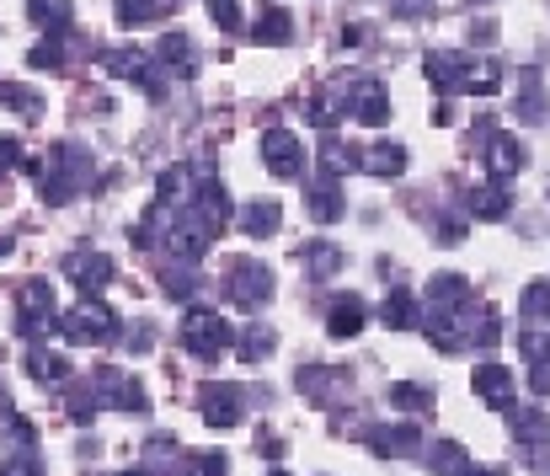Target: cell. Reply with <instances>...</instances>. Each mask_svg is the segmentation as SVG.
Listing matches in <instances>:
<instances>
[{
  "instance_id": "cell-1",
  "label": "cell",
  "mask_w": 550,
  "mask_h": 476,
  "mask_svg": "<svg viewBox=\"0 0 550 476\" xmlns=\"http://www.w3.org/2000/svg\"><path fill=\"white\" fill-rule=\"evenodd\" d=\"M86 182H91V156H86L81 145H70V140H59L49 150V161H38V193H43V204H70Z\"/></svg>"
},
{
  "instance_id": "cell-2",
  "label": "cell",
  "mask_w": 550,
  "mask_h": 476,
  "mask_svg": "<svg viewBox=\"0 0 550 476\" xmlns=\"http://www.w3.org/2000/svg\"><path fill=\"white\" fill-rule=\"evenodd\" d=\"M235 332L219 311H187V321H182V348L193 353L198 364H219L225 353L235 348Z\"/></svg>"
},
{
  "instance_id": "cell-3",
  "label": "cell",
  "mask_w": 550,
  "mask_h": 476,
  "mask_svg": "<svg viewBox=\"0 0 550 476\" xmlns=\"http://www.w3.org/2000/svg\"><path fill=\"white\" fill-rule=\"evenodd\" d=\"M422 332H428V343L438 353H465L476 343V300L470 305H428Z\"/></svg>"
},
{
  "instance_id": "cell-4",
  "label": "cell",
  "mask_w": 550,
  "mask_h": 476,
  "mask_svg": "<svg viewBox=\"0 0 550 476\" xmlns=\"http://www.w3.org/2000/svg\"><path fill=\"white\" fill-rule=\"evenodd\" d=\"M59 332H65V343H75V348H102L118 337V316L102 305V295H86L75 311L59 316Z\"/></svg>"
},
{
  "instance_id": "cell-5",
  "label": "cell",
  "mask_w": 550,
  "mask_h": 476,
  "mask_svg": "<svg viewBox=\"0 0 550 476\" xmlns=\"http://www.w3.org/2000/svg\"><path fill=\"white\" fill-rule=\"evenodd\" d=\"M59 327V300H54V284L49 279H27L17 289V332L22 337H43Z\"/></svg>"
},
{
  "instance_id": "cell-6",
  "label": "cell",
  "mask_w": 550,
  "mask_h": 476,
  "mask_svg": "<svg viewBox=\"0 0 550 476\" xmlns=\"http://www.w3.org/2000/svg\"><path fill=\"white\" fill-rule=\"evenodd\" d=\"M225 295H230V305H241V311H262V305L273 300V273H267L257 257H235L230 273H225Z\"/></svg>"
},
{
  "instance_id": "cell-7",
  "label": "cell",
  "mask_w": 550,
  "mask_h": 476,
  "mask_svg": "<svg viewBox=\"0 0 550 476\" xmlns=\"http://www.w3.org/2000/svg\"><path fill=\"white\" fill-rule=\"evenodd\" d=\"M422 70H428V81L438 97H460V91H476V65H470V54H454V49H433L422 59Z\"/></svg>"
},
{
  "instance_id": "cell-8",
  "label": "cell",
  "mask_w": 550,
  "mask_h": 476,
  "mask_svg": "<svg viewBox=\"0 0 550 476\" xmlns=\"http://www.w3.org/2000/svg\"><path fill=\"white\" fill-rule=\"evenodd\" d=\"M91 386H97L107 412H129V418H145V412H150L145 386H139L134 375H123V370H97V375H91Z\"/></svg>"
},
{
  "instance_id": "cell-9",
  "label": "cell",
  "mask_w": 550,
  "mask_h": 476,
  "mask_svg": "<svg viewBox=\"0 0 550 476\" xmlns=\"http://www.w3.org/2000/svg\"><path fill=\"white\" fill-rule=\"evenodd\" d=\"M305 145H300V134L294 129H267L262 134V166L273 172L278 182H294V177H305Z\"/></svg>"
},
{
  "instance_id": "cell-10",
  "label": "cell",
  "mask_w": 550,
  "mask_h": 476,
  "mask_svg": "<svg viewBox=\"0 0 550 476\" xmlns=\"http://www.w3.org/2000/svg\"><path fill=\"white\" fill-rule=\"evenodd\" d=\"M209 241H214V230H209V220L193 209V204H182V220H177V230H171V257L177 263H187V268H198L203 257H209Z\"/></svg>"
},
{
  "instance_id": "cell-11",
  "label": "cell",
  "mask_w": 550,
  "mask_h": 476,
  "mask_svg": "<svg viewBox=\"0 0 550 476\" xmlns=\"http://www.w3.org/2000/svg\"><path fill=\"white\" fill-rule=\"evenodd\" d=\"M198 412H203L209 428H235L246 418V402H241V391H235L230 380H203L198 386Z\"/></svg>"
},
{
  "instance_id": "cell-12",
  "label": "cell",
  "mask_w": 550,
  "mask_h": 476,
  "mask_svg": "<svg viewBox=\"0 0 550 476\" xmlns=\"http://www.w3.org/2000/svg\"><path fill=\"white\" fill-rule=\"evenodd\" d=\"M102 65L118 75V81H134V86H145V97H166V75H155V65L139 49H107L102 54Z\"/></svg>"
},
{
  "instance_id": "cell-13",
  "label": "cell",
  "mask_w": 550,
  "mask_h": 476,
  "mask_svg": "<svg viewBox=\"0 0 550 476\" xmlns=\"http://www.w3.org/2000/svg\"><path fill=\"white\" fill-rule=\"evenodd\" d=\"M113 257H107V252H70L65 257V279L75 284V289H81V295H102V289L107 284H113Z\"/></svg>"
},
{
  "instance_id": "cell-14",
  "label": "cell",
  "mask_w": 550,
  "mask_h": 476,
  "mask_svg": "<svg viewBox=\"0 0 550 476\" xmlns=\"http://www.w3.org/2000/svg\"><path fill=\"white\" fill-rule=\"evenodd\" d=\"M513 386H518V380H513L508 364H492V359H486V364H476V370H470V391H476L492 412H508V407H513Z\"/></svg>"
},
{
  "instance_id": "cell-15",
  "label": "cell",
  "mask_w": 550,
  "mask_h": 476,
  "mask_svg": "<svg viewBox=\"0 0 550 476\" xmlns=\"http://www.w3.org/2000/svg\"><path fill=\"white\" fill-rule=\"evenodd\" d=\"M529 166V150L518 134H486V172H492V182H508Z\"/></svg>"
},
{
  "instance_id": "cell-16",
  "label": "cell",
  "mask_w": 550,
  "mask_h": 476,
  "mask_svg": "<svg viewBox=\"0 0 550 476\" xmlns=\"http://www.w3.org/2000/svg\"><path fill=\"white\" fill-rule=\"evenodd\" d=\"M177 220H182V209H177V204H166V198H155V204L145 209V220L134 225V247H139V252H150V247H161V241H171Z\"/></svg>"
},
{
  "instance_id": "cell-17",
  "label": "cell",
  "mask_w": 550,
  "mask_h": 476,
  "mask_svg": "<svg viewBox=\"0 0 550 476\" xmlns=\"http://www.w3.org/2000/svg\"><path fill=\"white\" fill-rule=\"evenodd\" d=\"M348 113L358 118V124H369V129H380L385 118H390V91L380 81H358L348 91Z\"/></svg>"
},
{
  "instance_id": "cell-18",
  "label": "cell",
  "mask_w": 550,
  "mask_h": 476,
  "mask_svg": "<svg viewBox=\"0 0 550 476\" xmlns=\"http://www.w3.org/2000/svg\"><path fill=\"white\" fill-rule=\"evenodd\" d=\"M364 444L374 455H417L422 450V434H417V423H380V428H369Z\"/></svg>"
},
{
  "instance_id": "cell-19",
  "label": "cell",
  "mask_w": 550,
  "mask_h": 476,
  "mask_svg": "<svg viewBox=\"0 0 550 476\" xmlns=\"http://www.w3.org/2000/svg\"><path fill=\"white\" fill-rule=\"evenodd\" d=\"M305 209H310V220L316 225H337L342 214H348V198H342V188H337V177H316L310 182V198H305Z\"/></svg>"
},
{
  "instance_id": "cell-20",
  "label": "cell",
  "mask_w": 550,
  "mask_h": 476,
  "mask_svg": "<svg viewBox=\"0 0 550 476\" xmlns=\"http://www.w3.org/2000/svg\"><path fill=\"white\" fill-rule=\"evenodd\" d=\"M187 204H193L203 220H209V230L219 236V230H225L230 220H235V204H230V193H225V182H209V188H198L193 198H187Z\"/></svg>"
},
{
  "instance_id": "cell-21",
  "label": "cell",
  "mask_w": 550,
  "mask_h": 476,
  "mask_svg": "<svg viewBox=\"0 0 550 476\" xmlns=\"http://www.w3.org/2000/svg\"><path fill=\"white\" fill-rule=\"evenodd\" d=\"M508 434L518 444H529V450H540V444L550 439V418L540 407H508Z\"/></svg>"
},
{
  "instance_id": "cell-22",
  "label": "cell",
  "mask_w": 550,
  "mask_h": 476,
  "mask_svg": "<svg viewBox=\"0 0 550 476\" xmlns=\"http://www.w3.org/2000/svg\"><path fill=\"white\" fill-rule=\"evenodd\" d=\"M289 38H294V17L284 6H267L257 17V27H251V43H262V49H284Z\"/></svg>"
},
{
  "instance_id": "cell-23",
  "label": "cell",
  "mask_w": 550,
  "mask_h": 476,
  "mask_svg": "<svg viewBox=\"0 0 550 476\" xmlns=\"http://www.w3.org/2000/svg\"><path fill=\"white\" fill-rule=\"evenodd\" d=\"M70 0H27V22L33 27H43L49 38H65L70 33Z\"/></svg>"
},
{
  "instance_id": "cell-24",
  "label": "cell",
  "mask_w": 550,
  "mask_h": 476,
  "mask_svg": "<svg viewBox=\"0 0 550 476\" xmlns=\"http://www.w3.org/2000/svg\"><path fill=\"white\" fill-rule=\"evenodd\" d=\"M235 220H241V230L246 236H273L278 225H284V209H278V198H257V204H246L241 214H235Z\"/></svg>"
},
{
  "instance_id": "cell-25",
  "label": "cell",
  "mask_w": 550,
  "mask_h": 476,
  "mask_svg": "<svg viewBox=\"0 0 550 476\" xmlns=\"http://www.w3.org/2000/svg\"><path fill=\"white\" fill-rule=\"evenodd\" d=\"M27 375H33L38 386H65V380H70V359H65V353H54V348H33V353H27Z\"/></svg>"
},
{
  "instance_id": "cell-26",
  "label": "cell",
  "mask_w": 550,
  "mask_h": 476,
  "mask_svg": "<svg viewBox=\"0 0 550 476\" xmlns=\"http://www.w3.org/2000/svg\"><path fill=\"white\" fill-rule=\"evenodd\" d=\"M364 321H369L364 300L348 295V300H337L332 311H326V332H332V337H358V332H364Z\"/></svg>"
},
{
  "instance_id": "cell-27",
  "label": "cell",
  "mask_w": 550,
  "mask_h": 476,
  "mask_svg": "<svg viewBox=\"0 0 550 476\" xmlns=\"http://www.w3.org/2000/svg\"><path fill=\"white\" fill-rule=\"evenodd\" d=\"M316 156H321V172H326V177H342V172H358V166H364V150L342 145L337 134H326Z\"/></svg>"
},
{
  "instance_id": "cell-28",
  "label": "cell",
  "mask_w": 550,
  "mask_h": 476,
  "mask_svg": "<svg viewBox=\"0 0 550 476\" xmlns=\"http://www.w3.org/2000/svg\"><path fill=\"white\" fill-rule=\"evenodd\" d=\"M380 316H385V327H396V332L422 327V311H417V295H412V289H390L385 305H380Z\"/></svg>"
},
{
  "instance_id": "cell-29",
  "label": "cell",
  "mask_w": 550,
  "mask_h": 476,
  "mask_svg": "<svg viewBox=\"0 0 550 476\" xmlns=\"http://www.w3.org/2000/svg\"><path fill=\"white\" fill-rule=\"evenodd\" d=\"M65 412H70V423H91L97 418V412H107L102 407V396H97V386H91V380H70V391H65Z\"/></svg>"
},
{
  "instance_id": "cell-30",
  "label": "cell",
  "mask_w": 550,
  "mask_h": 476,
  "mask_svg": "<svg viewBox=\"0 0 550 476\" xmlns=\"http://www.w3.org/2000/svg\"><path fill=\"white\" fill-rule=\"evenodd\" d=\"M470 300H476V289H470L465 273H433L428 305H470Z\"/></svg>"
},
{
  "instance_id": "cell-31",
  "label": "cell",
  "mask_w": 550,
  "mask_h": 476,
  "mask_svg": "<svg viewBox=\"0 0 550 476\" xmlns=\"http://www.w3.org/2000/svg\"><path fill=\"white\" fill-rule=\"evenodd\" d=\"M518 118H524V124H540V118H545L540 70H518Z\"/></svg>"
},
{
  "instance_id": "cell-32",
  "label": "cell",
  "mask_w": 550,
  "mask_h": 476,
  "mask_svg": "<svg viewBox=\"0 0 550 476\" xmlns=\"http://www.w3.org/2000/svg\"><path fill=\"white\" fill-rule=\"evenodd\" d=\"M364 172H374V177H401V172H406V145L380 140L374 150H364Z\"/></svg>"
},
{
  "instance_id": "cell-33",
  "label": "cell",
  "mask_w": 550,
  "mask_h": 476,
  "mask_svg": "<svg viewBox=\"0 0 550 476\" xmlns=\"http://www.w3.org/2000/svg\"><path fill=\"white\" fill-rule=\"evenodd\" d=\"M465 209L476 214V220H508V193H502V182H486V188H476L465 198Z\"/></svg>"
},
{
  "instance_id": "cell-34",
  "label": "cell",
  "mask_w": 550,
  "mask_h": 476,
  "mask_svg": "<svg viewBox=\"0 0 550 476\" xmlns=\"http://www.w3.org/2000/svg\"><path fill=\"white\" fill-rule=\"evenodd\" d=\"M422 460H428L438 476H460V471H470V455H465V444H460V439H438Z\"/></svg>"
},
{
  "instance_id": "cell-35",
  "label": "cell",
  "mask_w": 550,
  "mask_h": 476,
  "mask_svg": "<svg viewBox=\"0 0 550 476\" xmlns=\"http://www.w3.org/2000/svg\"><path fill=\"white\" fill-rule=\"evenodd\" d=\"M155 59H161V65H171L177 75H193V43H187V33H161V43H155Z\"/></svg>"
},
{
  "instance_id": "cell-36",
  "label": "cell",
  "mask_w": 550,
  "mask_h": 476,
  "mask_svg": "<svg viewBox=\"0 0 550 476\" xmlns=\"http://www.w3.org/2000/svg\"><path fill=\"white\" fill-rule=\"evenodd\" d=\"M273 348H278V332L273 327H241V337H235V353H241L246 364H262Z\"/></svg>"
},
{
  "instance_id": "cell-37",
  "label": "cell",
  "mask_w": 550,
  "mask_h": 476,
  "mask_svg": "<svg viewBox=\"0 0 550 476\" xmlns=\"http://www.w3.org/2000/svg\"><path fill=\"white\" fill-rule=\"evenodd\" d=\"M337 268H342V247H332V241H310V247H305V273L332 279Z\"/></svg>"
},
{
  "instance_id": "cell-38",
  "label": "cell",
  "mask_w": 550,
  "mask_h": 476,
  "mask_svg": "<svg viewBox=\"0 0 550 476\" xmlns=\"http://www.w3.org/2000/svg\"><path fill=\"white\" fill-rule=\"evenodd\" d=\"M113 17H118V27H139V22L166 17V6L161 0H113Z\"/></svg>"
},
{
  "instance_id": "cell-39",
  "label": "cell",
  "mask_w": 550,
  "mask_h": 476,
  "mask_svg": "<svg viewBox=\"0 0 550 476\" xmlns=\"http://www.w3.org/2000/svg\"><path fill=\"white\" fill-rule=\"evenodd\" d=\"M0 102L6 107H17L22 118H43V97L33 86H17V81H0Z\"/></svg>"
},
{
  "instance_id": "cell-40",
  "label": "cell",
  "mask_w": 550,
  "mask_h": 476,
  "mask_svg": "<svg viewBox=\"0 0 550 476\" xmlns=\"http://www.w3.org/2000/svg\"><path fill=\"white\" fill-rule=\"evenodd\" d=\"M390 407H401V412H433V391L428 386H412V380H396V386H390Z\"/></svg>"
},
{
  "instance_id": "cell-41",
  "label": "cell",
  "mask_w": 550,
  "mask_h": 476,
  "mask_svg": "<svg viewBox=\"0 0 550 476\" xmlns=\"http://www.w3.org/2000/svg\"><path fill=\"white\" fill-rule=\"evenodd\" d=\"M182 476H230V466H225V455L193 450V455H182Z\"/></svg>"
},
{
  "instance_id": "cell-42",
  "label": "cell",
  "mask_w": 550,
  "mask_h": 476,
  "mask_svg": "<svg viewBox=\"0 0 550 476\" xmlns=\"http://www.w3.org/2000/svg\"><path fill=\"white\" fill-rule=\"evenodd\" d=\"M27 65H33V70H65V43H59V38H43V43H33Z\"/></svg>"
},
{
  "instance_id": "cell-43",
  "label": "cell",
  "mask_w": 550,
  "mask_h": 476,
  "mask_svg": "<svg viewBox=\"0 0 550 476\" xmlns=\"http://www.w3.org/2000/svg\"><path fill=\"white\" fill-rule=\"evenodd\" d=\"M0 476H43V455L38 450H6Z\"/></svg>"
},
{
  "instance_id": "cell-44",
  "label": "cell",
  "mask_w": 550,
  "mask_h": 476,
  "mask_svg": "<svg viewBox=\"0 0 550 476\" xmlns=\"http://www.w3.org/2000/svg\"><path fill=\"white\" fill-rule=\"evenodd\" d=\"M332 386H337V370H332V364H310V370H300V391H305V396H326Z\"/></svg>"
},
{
  "instance_id": "cell-45",
  "label": "cell",
  "mask_w": 550,
  "mask_h": 476,
  "mask_svg": "<svg viewBox=\"0 0 550 476\" xmlns=\"http://www.w3.org/2000/svg\"><path fill=\"white\" fill-rule=\"evenodd\" d=\"M161 289H166L171 300H193V289H198V273H193V268L182 263V268H171L166 279H161Z\"/></svg>"
},
{
  "instance_id": "cell-46",
  "label": "cell",
  "mask_w": 550,
  "mask_h": 476,
  "mask_svg": "<svg viewBox=\"0 0 550 476\" xmlns=\"http://www.w3.org/2000/svg\"><path fill=\"white\" fill-rule=\"evenodd\" d=\"M518 353H524L529 364L550 359V332H518Z\"/></svg>"
},
{
  "instance_id": "cell-47",
  "label": "cell",
  "mask_w": 550,
  "mask_h": 476,
  "mask_svg": "<svg viewBox=\"0 0 550 476\" xmlns=\"http://www.w3.org/2000/svg\"><path fill=\"white\" fill-rule=\"evenodd\" d=\"M182 188H187V172H177V166H166V172L155 177V198H166V204H177Z\"/></svg>"
},
{
  "instance_id": "cell-48",
  "label": "cell",
  "mask_w": 550,
  "mask_h": 476,
  "mask_svg": "<svg viewBox=\"0 0 550 476\" xmlns=\"http://www.w3.org/2000/svg\"><path fill=\"white\" fill-rule=\"evenodd\" d=\"M17 166H27L22 140H17V134H0V177H6V172H17Z\"/></svg>"
},
{
  "instance_id": "cell-49",
  "label": "cell",
  "mask_w": 550,
  "mask_h": 476,
  "mask_svg": "<svg viewBox=\"0 0 550 476\" xmlns=\"http://www.w3.org/2000/svg\"><path fill=\"white\" fill-rule=\"evenodd\" d=\"M214 27H241V0H203Z\"/></svg>"
},
{
  "instance_id": "cell-50",
  "label": "cell",
  "mask_w": 550,
  "mask_h": 476,
  "mask_svg": "<svg viewBox=\"0 0 550 476\" xmlns=\"http://www.w3.org/2000/svg\"><path fill=\"white\" fill-rule=\"evenodd\" d=\"M502 343V321H497V311H481V321H476V348H497Z\"/></svg>"
},
{
  "instance_id": "cell-51",
  "label": "cell",
  "mask_w": 550,
  "mask_h": 476,
  "mask_svg": "<svg viewBox=\"0 0 550 476\" xmlns=\"http://www.w3.org/2000/svg\"><path fill=\"white\" fill-rule=\"evenodd\" d=\"M524 311H529V316H550V279L524 289Z\"/></svg>"
},
{
  "instance_id": "cell-52",
  "label": "cell",
  "mask_w": 550,
  "mask_h": 476,
  "mask_svg": "<svg viewBox=\"0 0 550 476\" xmlns=\"http://www.w3.org/2000/svg\"><path fill=\"white\" fill-rule=\"evenodd\" d=\"M305 118H310V124H316V129H326V134H332V124H337V113H332V102H321V97H316V102H310V107H305Z\"/></svg>"
},
{
  "instance_id": "cell-53",
  "label": "cell",
  "mask_w": 550,
  "mask_h": 476,
  "mask_svg": "<svg viewBox=\"0 0 550 476\" xmlns=\"http://www.w3.org/2000/svg\"><path fill=\"white\" fill-rule=\"evenodd\" d=\"M529 391H534V396H550V359L529 364Z\"/></svg>"
},
{
  "instance_id": "cell-54",
  "label": "cell",
  "mask_w": 550,
  "mask_h": 476,
  "mask_svg": "<svg viewBox=\"0 0 550 476\" xmlns=\"http://www.w3.org/2000/svg\"><path fill=\"white\" fill-rule=\"evenodd\" d=\"M129 348H134V353H150V348H155V332H150V327H139V332L129 337Z\"/></svg>"
},
{
  "instance_id": "cell-55",
  "label": "cell",
  "mask_w": 550,
  "mask_h": 476,
  "mask_svg": "<svg viewBox=\"0 0 550 476\" xmlns=\"http://www.w3.org/2000/svg\"><path fill=\"white\" fill-rule=\"evenodd\" d=\"M433 124H438V129H449V124H454V107H449V97L433 107Z\"/></svg>"
},
{
  "instance_id": "cell-56",
  "label": "cell",
  "mask_w": 550,
  "mask_h": 476,
  "mask_svg": "<svg viewBox=\"0 0 550 476\" xmlns=\"http://www.w3.org/2000/svg\"><path fill=\"white\" fill-rule=\"evenodd\" d=\"M470 38H481V43H497V27H492V22H476V27H470Z\"/></svg>"
},
{
  "instance_id": "cell-57",
  "label": "cell",
  "mask_w": 550,
  "mask_h": 476,
  "mask_svg": "<svg viewBox=\"0 0 550 476\" xmlns=\"http://www.w3.org/2000/svg\"><path fill=\"white\" fill-rule=\"evenodd\" d=\"M460 236H465V225H460V220H444V247H454Z\"/></svg>"
},
{
  "instance_id": "cell-58",
  "label": "cell",
  "mask_w": 550,
  "mask_h": 476,
  "mask_svg": "<svg viewBox=\"0 0 550 476\" xmlns=\"http://www.w3.org/2000/svg\"><path fill=\"white\" fill-rule=\"evenodd\" d=\"M460 476H492V471H476V466H470V471H460Z\"/></svg>"
},
{
  "instance_id": "cell-59",
  "label": "cell",
  "mask_w": 550,
  "mask_h": 476,
  "mask_svg": "<svg viewBox=\"0 0 550 476\" xmlns=\"http://www.w3.org/2000/svg\"><path fill=\"white\" fill-rule=\"evenodd\" d=\"M129 476H155V471H150V466H139V471H129Z\"/></svg>"
},
{
  "instance_id": "cell-60",
  "label": "cell",
  "mask_w": 550,
  "mask_h": 476,
  "mask_svg": "<svg viewBox=\"0 0 550 476\" xmlns=\"http://www.w3.org/2000/svg\"><path fill=\"white\" fill-rule=\"evenodd\" d=\"M6 252H11V241H0V257H6Z\"/></svg>"
},
{
  "instance_id": "cell-61",
  "label": "cell",
  "mask_w": 550,
  "mask_h": 476,
  "mask_svg": "<svg viewBox=\"0 0 550 476\" xmlns=\"http://www.w3.org/2000/svg\"><path fill=\"white\" fill-rule=\"evenodd\" d=\"M161 6H166V11H171V6H182V0H161Z\"/></svg>"
},
{
  "instance_id": "cell-62",
  "label": "cell",
  "mask_w": 550,
  "mask_h": 476,
  "mask_svg": "<svg viewBox=\"0 0 550 476\" xmlns=\"http://www.w3.org/2000/svg\"><path fill=\"white\" fill-rule=\"evenodd\" d=\"M267 476H289V471H267Z\"/></svg>"
},
{
  "instance_id": "cell-63",
  "label": "cell",
  "mask_w": 550,
  "mask_h": 476,
  "mask_svg": "<svg viewBox=\"0 0 550 476\" xmlns=\"http://www.w3.org/2000/svg\"><path fill=\"white\" fill-rule=\"evenodd\" d=\"M470 6H486V0H470Z\"/></svg>"
}]
</instances>
